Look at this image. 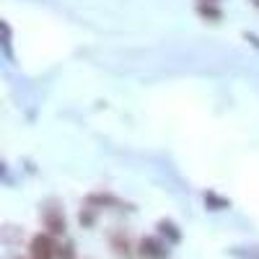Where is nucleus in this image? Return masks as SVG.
Here are the masks:
<instances>
[{"label":"nucleus","instance_id":"f8f14e48","mask_svg":"<svg viewBox=\"0 0 259 259\" xmlns=\"http://www.w3.org/2000/svg\"><path fill=\"white\" fill-rule=\"evenodd\" d=\"M197 3H210V6H221V0H197Z\"/></svg>","mask_w":259,"mask_h":259},{"label":"nucleus","instance_id":"20e7f679","mask_svg":"<svg viewBox=\"0 0 259 259\" xmlns=\"http://www.w3.org/2000/svg\"><path fill=\"white\" fill-rule=\"evenodd\" d=\"M85 205L89 207H94V210H101V207H117V205H122L112 192H104V189H99V192H91L89 197H85Z\"/></svg>","mask_w":259,"mask_h":259},{"label":"nucleus","instance_id":"6e6552de","mask_svg":"<svg viewBox=\"0 0 259 259\" xmlns=\"http://www.w3.org/2000/svg\"><path fill=\"white\" fill-rule=\"evenodd\" d=\"M112 249L119 254V256H130V241H127V236H122V233H112Z\"/></svg>","mask_w":259,"mask_h":259},{"label":"nucleus","instance_id":"9b49d317","mask_svg":"<svg viewBox=\"0 0 259 259\" xmlns=\"http://www.w3.org/2000/svg\"><path fill=\"white\" fill-rule=\"evenodd\" d=\"M244 39L249 41V45H251L254 50H259V36H256L254 31H244Z\"/></svg>","mask_w":259,"mask_h":259},{"label":"nucleus","instance_id":"423d86ee","mask_svg":"<svg viewBox=\"0 0 259 259\" xmlns=\"http://www.w3.org/2000/svg\"><path fill=\"white\" fill-rule=\"evenodd\" d=\"M197 16L202 21H210V24H218L223 18V8L221 6H210V3H197Z\"/></svg>","mask_w":259,"mask_h":259},{"label":"nucleus","instance_id":"ddd939ff","mask_svg":"<svg viewBox=\"0 0 259 259\" xmlns=\"http://www.w3.org/2000/svg\"><path fill=\"white\" fill-rule=\"evenodd\" d=\"M251 3H254V6H256V8H259V0H251Z\"/></svg>","mask_w":259,"mask_h":259},{"label":"nucleus","instance_id":"39448f33","mask_svg":"<svg viewBox=\"0 0 259 259\" xmlns=\"http://www.w3.org/2000/svg\"><path fill=\"white\" fill-rule=\"evenodd\" d=\"M158 236L166 244H179L182 241V231L174 221H158Z\"/></svg>","mask_w":259,"mask_h":259},{"label":"nucleus","instance_id":"9d476101","mask_svg":"<svg viewBox=\"0 0 259 259\" xmlns=\"http://www.w3.org/2000/svg\"><path fill=\"white\" fill-rule=\"evenodd\" d=\"M57 259H78L75 244H73V241H62L60 249H57Z\"/></svg>","mask_w":259,"mask_h":259},{"label":"nucleus","instance_id":"f03ea898","mask_svg":"<svg viewBox=\"0 0 259 259\" xmlns=\"http://www.w3.org/2000/svg\"><path fill=\"white\" fill-rule=\"evenodd\" d=\"M57 249L60 244L55 241V236L47 231H39L29 241V259H57Z\"/></svg>","mask_w":259,"mask_h":259},{"label":"nucleus","instance_id":"f257e3e1","mask_svg":"<svg viewBox=\"0 0 259 259\" xmlns=\"http://www.w3.org/2000/svg\"><path fill=\"white\" fill-rule=\"evenodd\" d=\"M39 218H41V226L47 228V233L52 236H65V231H68V218H65V210L57 200H47L41 205Z\"/></svg>","mask_w":259,"mask_h":259},{"label":"nucleus","instance_id":"0eeeda50","mask_svg":"<svg viewBox=\"0 0 259 259\" xmlns=\"http://www.w3.org/2000/svg\"><path fill=\"white\" fill-rule=\"evenodd\" d=\"M205 205L210 210H226V207H231V200H226V197H221V194H215L212 189H207L205 192Z\"/></svg>","mask_w":259,"mask_h":259},{"label":"nucleus","instance_id":"7ed1b4c3","mask_svg":"<svg viewBox=\"0 0 259 259\" xmlns=\"http://www.w3.org/2000/svg\"><path fill=\"white\" fill-rule=\"evenodd\" d=\"M168 246L171 244H166L158 236H143L138 244V254L143 259H168Z\"/></svg>","mask_w":259,"mask_h":259},{"label":"nucleus","instance_id":"1a4fd4ad","mask_svg":"<svg viewBox=\"0 0 259 259\" xmlns=\"http://www.w3.org/2000/svg\"><path fill=\"white\" fill-rule=\"evenodd\" d=\"M96 212H99V210H94V207L85 205V207L78 212V221H80V226H83V228H94V223H96Z\"/></svg>","mask_w":259,"mask_h":259}]
</instances>
